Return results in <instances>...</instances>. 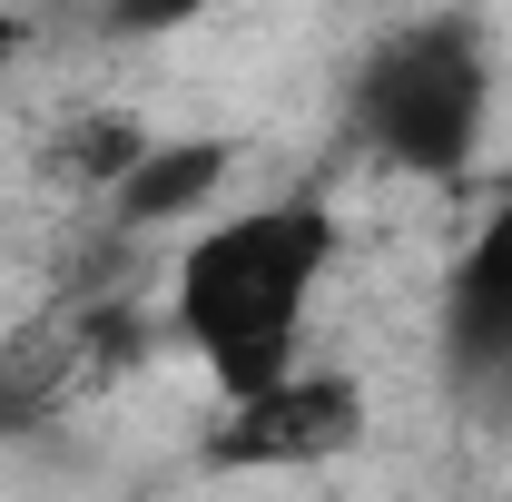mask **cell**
Returning a JSON list of instances; mask_svg holds the SVG:
<instances>
[{"label": "cell", "instance_id": "5b68a950", "mask_svg": "<svg viewBox=\"0 0 512 502\" xmlns=\"http://www.w3.org/2000/svg\"><path fill=\"white\" fill-rule=\"evenodd\" d=\"M227 168H237L227 138H148V158L109 188V217H99V227L148 237V227H168V217H197L207 197L227 188Z\"/></svg>", "mask_w": 512, "mask_h": 502}, {"label": "cell", "instance_id": "8992f818", "mask_svg": "<svg viewBox=\"0 0 512 502\" xmlns=\"http://www.w3.org/2000/svg\"><path fill=\"white\" fill-rule=\"evenodd\" d=\"M79 384H89V365H79L69 306L40 315V325H20V335H0V434H40Z\"/></svg>", "mask_w": 512, "mask_h": 502}, {"label": "cell", "instance_id": "6da1fadb", "mask_svg": "<svg viewBox=\"0 0 512 502\" xmlns=\"http://www.w3.org/2000/svg\"><path fill=\"white\" fill-rule=\"evenodd\" d=\"M325 256H335V217L316 188L227 217L178 256V335L197 345V365L217 375L227 404L296 375V335H306V296H316Z\"/></svg>", "mask_w": 512, "mask_h": 502}, {"label": "cell", "instance_id": "9c48e42d", "mask_svg": "<svg viewBox=\"0 0 512 502\" xmlns=\"http://www.w3.org/2000/svg\"><path fill=\"white\" fill-rule=\"evenodd\" d=\"M10 50H20V30H10V20H0V60H10Z\"/></svg>", "mask_w": 512, "mask_h": 502}, {"label": "cell", "instance_id": "52a82bcc", "mask_svg": "<svg viewBox=\"0 0 512 502\" xmlns=\"http://www.w3.org/2000/svg\"><path fill=\"white\" fill-rule=\"evenodd\" d=\"M138 158H148V128H138V119H79L60 138V168L79 178V188H119Z\"/></svg>", "mask_w": 512, "mask_h": 502}, {"label": "cell", "instance_id": "ba28073f", "mask_svg": "<svg viewBox=\"0 0 512 502\" xmlns=\"http://www.w3.org/2000/svg\"><path fill=\"white\" fill-rule=\"evenodd\" d=\"M207 0H109V30H128V40H158V30H178V20H197Z\"/></svg>", "mask_w": 512, "mask_h": 502}, {"label": "cell", "instance_id": "7a4b0ae2", "mask_svg": "<svg viewBox=\"0 0 512 502\" xmlns=\"http://www.w3.org/2000/svg\"><path fill=\"white\" fill-rule=\"evenodd\" d=\"M483 109H493V40L473 10H424L384 30L355 69V138L414 178H453L483 148Z\"/></svg>", "mask_w": 512, "mask_h": 502}, {"label": "cell", "instance_id": "277c9868", "mask_svg": "<svg viewBox=\"0 0 512 502\" xmlns=\"http://www.w3.org/2000/svg\"><path fill=\"white\" fill-rule=\"evenodd\" d=\"M444 345H453V375H473V384L512 375V197L483 217V237H473L463 266H453Z\"/></svg>", "mask_w": 512, "mask_h": 502}, {"label": "cell", "instance_id": "3957f363", "mask_svg": "<svg viewBox=\"0 0 512 502\" xmlns=\"http://www.w3.org/2000/svg\"><path fill=\"white\" fill-rule=\"evenodd\" d=\"M365 443V394L345 375H276L266 394H237L227 424H217V463L237 473H306V463H335Z\"/></svg>", "mask_w": 512, "mask_h": 502}]
</instances>
